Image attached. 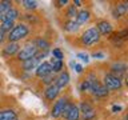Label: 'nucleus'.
<instances>
[{
	"label": "nucleus",
	"mask_w": 128,
	"mask_h": 120,
	"mask_svg": "<svg viewBox=\"0 0 128 120\" xmlns=\"http://www.w3.org/2000/svg\"><path fill=\"white\" fill-rule=\"evenodd\" d=\"M30 34V28L26 24H18L15 26L8 34V40L10 43H16L19 40H22L24 38H27V35Z\"/></svg>",
	"instance_id": "nucleus-1"
},
{
	"label": "nucleus",
	"mask_w": 128,
	"mask_h": 120,
	"mask_svg": "<svg viewBox=\"0 0 128 120\" xmlns=\"http://www.w3.org/2000/svg\"><path fill=\"white\" fill-rule=\"evenodd\" d=\"M100 40V35L96 28H90L86 32H83L82 35V42L86 46H94Z\"/></svg>",
	"instance_id": "nucleus-2"
},
{
	"label": "nucleus",
	"mask_w": 128,
	"mask_h": 120,
	"mask_svg": "<svg viewBox=\"0 0 128 120\" xmlns=\"http://www.w3.org/2000/svg\"><path fill=\"white\" fill-rule=\"evenodd\" d=\"M103 86L106 87L108 91L110 90H120L123 86V83H122V79L118 78L116 75L108 74V75L104 76V84Z\"/></svg>",
	"instance_id": "nucleus-3"
},
{
	"label": "nucleus",
	"mask_w": 128,
	"mask_h": 120,
	"mask_svg": "<svg viewBox=\"0 0 128 120\" xmlns=\"http://www.w3.org/2000/svg\"><path fill=\"white\" fill-rule=\"evenodd\" d=\"M38 52H39V50L34 46V44H28V46L22 48V51H19L18 59L22 60V62H26V60H28V59L35 58Z\"/></svg>",
	"instance_id": "nucleus-4"
},
{
	"label": "nucleus",
	"mask_w": 128,
	"mask_h": 120,
	"mask_svg": "<svg viewBox=\"0 0 128 120\" xmlns=\"http://www.w3.org/2000/svg\"><path fill=\"white\" fill-rule=\"evenodd\" d=\"M79 111H80V114L83 115V120H92L95 118V115H96L94 107H92L90 103H87V102H83L82 104H80Z\"/></svg>",
	"instance_id": "nucleus-5"
},
{
	"label": "nucleus",
	"mask_w": 128,
	"mask_h": 120,
	"mask_svg": "<svg viewBox=\"0 0 128 120\" xmlns=\"http://www.w3.org/2000/svg\"><path fill=\"white\" fill-rule=\"evenodd\" d=\"M52 74V68H51V64L48 62H43L40 63L38 68H36V76H39V78H46V76L51 75Z\"/></svg>",
	"instance_id": "nucleus-6"
},
{
	"label": "nucleus",
	"mask_w": 128,
	"mask_h": 120,
	"mask_svg": "<svg viewBox=\"0 0 128 120\" xmlns=\"http://www.w3.org/2000/svg\"><path fill=\"white\" fill-rule=\"evenodd\" d=\"M96 30H98L99 35L107 36L112 32V26H111V23L107 22V20H103V22H99L96 24Z\"/></svg>",
	"instance_id": "nucleus-7"
},
{
	"label": "nucleus",
	"mask_w": 128,
	"mask_h": 120,
	"mask_svg": "<svg viewBox=\"0 0 128 120\" xmlns=\"http://www.w3.org/2000/svg\"><path fill=\"white\" fill-rule=\"evenodd\" d=\"M67 104V99H59L58 102H56V104L54 106V108H52V118H60L62 116V112H63V108L64 106Z\"/></svg>",
	"instance_id": "nucleus-8"
},
{
	"label": "nucleus",
	"mask_w": 128,
	"mask_h": 120,
	"mask_svg": "<svg viewBox=\"0 0 128 120\" xmlns=\"http://www.w3.org/2000/svg\"><path fill=\"white\" fill-rule=\"evenodd\" d=\"M68 83H70V74H68V72H60L59 78L55 79V84L59 90L64 88Z\"/></svg>",
	"instance_id": "nucleus-9"
},
{
	"label": "nucleus",
	"mask_w": 128,
	"mask_h": 120,
	"mask_svg": "<svg viewBox=\"0 0 128 120\" xmlns=\"http://www.w3.org/2000/svg\"><path fill=\"white\" fill-rule=\"evenodd\" d=\"M59 92H60V90L56 87V84L54 83V84H51V86L47 87V90H46V92H44V95H46V98H47L48 100H55L56 98H58Z\"/></svg>",
	"instance_id": "nucleus-10"
},
{
	"label": "nucleus",
	"mask_w": 128,
	"mask_h": 120,
	"mask_svg": "<svg viewBox=\"0 0 128 120\" xmlns=\"http://www.w3.org/2000/svg\"><path fill=\"white\" fill-rule=\"evenodd\" d=\"M127 11H128V4L122 3V4H118V6L112 10V15H114L115 19H119V18H122L123 15H126Z\"/></svg>",
	"instance_id": "nucleus-11"
},
{
	"label": "nucleus",
	"mask_w": 128,
	"mask_h": 120,
	"mask_svg": "<svg viewBox=\"0 0 128 120\" xmlns=\"http://www.w3.org/2000/svg\"><path fill=\"white\" fill-rule=\"evenodd\" d=\"M90 16H91V14L88 11H86V10L78 12V16H76V24H78L79 27L83 26V24H86L88 20H90Z\"/></svg>",
	"instance_id": "nucleus-12"
},
{
	"label": "nucleus",
	"mask_w": 128,
	"mask_h": 120,
	"mask_svg": "<svg viewBox=\"0 0 128 120\" xmlns=\"http://www.w3.org/2000/svg\"><path fill=\"white\" fill-rule=\"evenodd\" d=\"M34 46L38 48V50H40L42 52H48V51H50V43H48L46 39H43V38H38V39H36L35 43H34Z\"/></svg>",
	"instance_id": "nucleus-13"
},
{
	"label": "nucleus",
	"mask_w": 128,
	"mask_h": 120,
	"mask_svg": "<svg viewBox=\"0 0 128 120\" xmlns=\"http://www.w3.org/2000/svg\"><path fill=\"white\" fill-rule=\"evenodd\" d=\"M39 64H40V60L39 59L32 58V59H28V60H26V62H23V68L26 71H31V70L38 68Z\"/></svg>",
	"instance_id": "nucleus-14"
},
{
	"label": "nucleus",
	"mask_w": 128,
	"mask_h": 120,
	"mask_svg": "<svg viewBox=\"0 0 128 120\" xmlns=\"http://www.w3.org/2000/svg\"><path fill=\"white\" fill-rule=\"evenodd\" d=\"M0 120H18V115L12 110L0 111Z\"/></svg>",
	"instance_id": "nucleus-15"
},
{
	"label": "nucleus",
	"mask_w": 128,
	"mask_h": 120,
	"mask_svg": "<svg viewBox=\"0 0 128 120\" xmlns=\"http://www.w3.org/2000/svg\"><path fill=\"white\" fill-rule=\"evenodd\" d=\"M80 118V111H79V107H76L75 104H72L71 106V110L70 112H68V115H67V120H79Z\"/></svg>",
	"instance_id": "nucleus-16"
},
{
	"label": "nucleus",
	"mask_w": 128,
	"mask_h": 120,
	"mask_svg": "<svg viewBox=\"0 0 128 120\" xmlns=\"http://www.w3.org/2000/svg\"><path fill=\"white\" fill-rule=\"evenodd\" d=\"M126 70H127V66L124 63H116V64L112 66V72H114V75L118 74V75H116L118 78H120V75L126 74Z\"/></svg>",
	"instance_id": "nucleus-17"
},
{
	"label": "nucleus",
	"mask_w": 128,
	"mask_h": 120,
	"mask_svg": "<svg viewBox=\"0 0 128 120\" xmlns=\"http://www.w3.org/2000/svg\"><path fill=\"white\" fill-rule=\"evenodd\" d=\"M18 18H19V11L16 10V8L12 7L6 15L2 16V22H3V20H12V22H15V19H18Z\"/></svg>",
	"instance_id": "nucleus-18"
},
{
	"label": "nucleus",
	"mask_w": 128,
	"mask_h": 120,
	"mask_svg": "<svg viewBox=\"0 0 128 120\" xmlns=\"http://www.w3.org/2000/svg\"><path fill=\"white\" fill-rule=\"evenodd\" d=\"M18 51H19V44L18 43H10L8 46H6L3 52H4V55L11 56V55H15Z\"/></svg>",
	"instance_id": "nucleus-19"
},
{
	"label": "nucleus",
	"mask_w": 128,
	"mask_h": 120,
	"mask_svg": "<svg viewBox=\"0 0 128 120\" xmlns=\"http://www.w3.org/2000/svg\"><path fill=\"white\" fill-rule=\"evenodd\" d=\"M50 64H51L52 72H62V70H63V60H56V59L52 58Z\"/></svg>",
	"instance_id": "nucleus-20"
},
{
	"label": "nucleus",
	"mask_w": 128,
	"mask_h": 120,
	"mask_svg": "<svg viewBox=\"0 0 128 120\" xmlns=\"http://www.w3.org/2000/svg\"><path fill=\"white\" fill-rule=\"evenodd\" d=\"M14 27H15V24H14V22H12V20H3V22H2V26H0V30H2L4 34H6V32H10Z\"/></svg>",
	"instance_id": "nucleus-21"
},
{
	"label": "nucleus",
	"mask_w": 128,
	"mask_h": 120,
	"mask_svg": "<svg viewBox=\"0 0 128 120\" xmlns=\"http://www.w3.org/2000/svg\"><path fill=\"white\" fill-rule=\"evenodd\" d=\"M78 28H79V26L76 24L75 20H68V22L64 24V30L68 31V32H74V31L78 30Z\"/></svg>",
	"instance_id": "nucleus-22"
},
{
	"label": "nucleus",
	"mask_w": 128,
	"mask_h": 120,
	"mask_svg": "<svg viewBox=\"0 0 128 120\" xmlns=\"http://www.w3.org/2000/svg\"><path fill=\"white\" fill-rule=\"evenodd\" d=\"M11 8H12V3L11 2H0V14H2V16L6 15Z\"/></svg>",
	"instance_id": "nucleus-23"
},
{
	"label": "nucleus",
	"mask_w": 128,
	"mask_h": 120,
	"mask_svg": "<svg viewBox=\"0 0 128 120\" xmlns=\"http://www.w3.org/2000/svg\"><path fill=\"white\" fill-rule=\"evenodd\" d=\"M67 16H68V19H70V20H75L76 19V16H78V11H76V7L75 6H71L70 8H68Z\"/></svg>",
	"instance_id": "nucleus-24"
},
{
	"label": "nucleus",
	"mask_w": 128,
	"mask_h": 120,
	"mask_svg": "<svg viewBox=\"0 0 128 120\" xmlns=\"http://www.w3.org/2000/svg\"><path fill=\"white\" fill-rule=\"evenodd\" d=\"M22 4L27 8V10H35V8L38 7V3H36V2H32V0H23Z\"/></svg>",
	"instance_id": "nucleus-25"
},
{
	"label": "nucleus",
	"mask_w": 128,
	"mask_h": 120,
	"mask_svg": "<svg viewBox=\"0 0 128 120\" xmlns=\"http://www.w3.org/2000/svg\"><path fill=\"white\" fill-rule=\"evenodd\" d=\"M52 56H54V59H56V60H63V58H64L63 52L60 51L59 48H55V50L52 51Z\"/></svg>",
	"instance_id": "nucleus-26"
},
{
	"label": "nucleus",
	"mask_w": 128,
	"mask_h": 120,
	"mask_svg": "<svg viewBox=\"0 0 128 120\" xmlns=\"http://www.w3.org/2000/svg\"><path fill=\"white\" fill-rule=\"evenodd\" d=\"M76 58L80 59L83 63H86V64H87L88 62H90V56H88L87 54H83V52H80V54H78V55H76Z\"/></svg>",
	"instance_id": "nucleus-27"
},
{
	"label": "nucleus",
	"mask_w": 128,
	"mask_h": 120,
	"mask_svg": "<svg viewBox=\"0 0 128 120\" xmlns=\"http://www.w3.org/2000/svg\"><path fill=\"white\" fill-rule=\"evenodd\" d=\"M71 106H72V104H71V103H68V102H67L66 106H64V108H63V112H62V116H63L64 119L67 118L68 112H70V110H71Z\"/></svg>",
	"instance_id": "nucleus-28"
},
{
	"label": "nucleus",
	"mask_w": 128,
	"mask_h": 120,
	"mask_svg": "<svg viewBox=\"0 0 128 120\" xmlns=\"http://www.w3.org/2000/svg\"><path fill=\"white\" fill-rule=\"evenodd\" d=\"M54 80H55V78H54V76H52V74H51V75L46 76V78H43V83H44V84H48V86H51V84H54Z\"/></svg>",
	"instance_id": "nucleus-29"
},
{
	"label": "nucleus",
	"mask_w": 128,
	"mask_h": 120,
	"mask_svg": "<svg viewBox=\"0 0 128 120\" xmlns=\"http://www.w3.org/2000/svg\"><path fill=\"white\" fill-rule=\"evenodd\" d=\"M80 91L86 92V91H90V84H88L87 80H84V82L80 84Z\"/></svg>",
	"instance_id": "nucleus-30"
},
{
	"label": "nucleus",
	"mask_w": 128,
	"mask_h": 120,
	"mask_svg": "<svg viewBox=\"0 0 128 120\" xmlns=\"http://www.w3.org/2000/svg\"><path fill=\"white\" fill-rule=\"evenodd\" d=\"M92 58H95V59H103L104 58V54H103V52H95V54L92 55Z\"/></svg>",
	"instance_id": "nucleus-31"
},
{
	"label": "nucleus",
	"mask_w": 128,
	"mask_h": 120,
	"mask_svg": "<svg viewBox=\"0 0 128 120\" xmlns=\"http://www.w3.org/2000/svg\"><path fill=\"white\" fill-rule=\"evenodd\" d=\"M74 70H75L76 72H78V74H80V72H82V71H83V67H82V66H80V64H76V66H75V68H74Z\"/></svg>",
	"instance_id": "nucleus-32"
},
{
	"label": "nucleus",
	"mask_w": 128,
	"mask_h": 120,
	"mask_svg": "<svg viewBox=\"0 0 128 120\" xmlns=\"http://www.w3.org/2000/svg\"><path fill=\"white\" fill-rule=\"evenodd\" d=\"M68 2L67 0H59V2H56V4H59V7H62V6H66Z\"/></svg>",
	"instance_id": "nucleus-33"
},
{
	"label": "nucleus",
	"mask_w": 128,
	"mask_h": 120,
	"mask_svg": "<svg viewBox=\"0 0 128 120\" xmlns=\"http://www.w3.org/2000/svg\"><path fill=\"white\" fill-rule=\"evenodd\" d=\"M112 111H114V112L122 111V107H120V106H114V107H112Z\"/></svg>",
	"instance_id": "nucleus-34"
},
{
	"label": "nucleus",
	"mask_w": 128,
	"mask_h": 120,
	"mask_svg": "<svg viewBox=\"0 0 128 120\" xmlns=\"http://www.w3.org/2000/svg\"><path fill=\"white\" fill-rule=\"evenodd\" d=\"M4 36H6V34H4V32L0 30V43H2L3 40H4Z\"/></svg>",
	"instance_id": "nucleus-35"
},
{
	"label": "nucleus",
	"mask_w": 128,
	"mask_h": 120,
	"mask_svg": "<svg viewBox=\"0 0 128 120\" xmlns=\"http://www.w3.org/2000/svg\"><path fill=\"white\" fill-rule=\"evenodd\" d=\"M74 6H75V7H80V6H82V2H80V0H75V2H74Z\"/></svg>",
	"instance_id": "nucleus-36"
},
{
	"label": "nucleus",
	"mask_w": 128,
	"mask_h": 120,
	"mask_svg": "<svg viewBox=\"0 0 128 120\" xmlns=\"http://www.w3.org/2000/svg\"><path fill=\"white\" fill-rule=\"evenodd\" d=\"M70 66H71V68H75V66H76V63L74 62V60H72V62L70 63Z\"/></svg>",
	"instance_id": "nucleus-37"
},
{
	"label": "nucleus",
	"mask_w": 128,
	"mask_h": 120,
	"mask_svg": "<svg viewBox=\"0 0 128 120\" xmlns=\"http://www.w3.org/2000/svg\"><path fill=\"white\" fill-rule=\"evenodd\" d=\"M0 19H2V14H0Z\"/></svg>",
	"instance_id": "nucleus-38"
}]
</instances>
